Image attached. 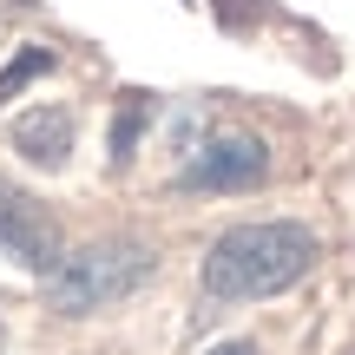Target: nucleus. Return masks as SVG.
I'll list each match as a JSON object with an SVG mask.
<instances>
[{
  "instance_id": "obj_1",
  "label": "nucleus",
  "mask_w": 355,
  "mask_h": 355,
  "mask_svg": "<svg viewBox=\"0 0 355 355\" xmlns=\"http://www.w3.org/2000/svg\"><path fill=\"white\" fill-rule=\"evenodd\" d=\"M322 243L309 237L303 224H230L224 237L211 243L204 257V296L211 303H257V296H277L290 290L296 277H309Z\"/></svg>"
},
{
  "instance_id": "obj_2",
  "label": "nucleus",
  "mask_w": 355,
  "mask_h": 355,
  "mask_svg": "<svg viewBox=\"0 0 355 355\" xmlns=\"http://www.w3.org/2000/svg\"><path fill=\"white\" fill-rule=\"evenodd\" d=\"M145 277H152V250H145V243H132V237L86 243V250H66L60 263L46 270V303L60 309V316H92V309L125 303Z\"/></svg>"
},
{
  "instance_id": "obj_3",
  "label": "nucleus",
  "mask_w": 355,
  "mask_h": 355,
  "mask_svg": "<svg viewBox=\"0 0 355 355\" xmlns=\"http://www.w3.org/2000/svg\"><path fill=\"white\" fill-rule=\"evenodd\" d=\"M263 171H270L263 145L243 139V132H224V139H211L184 171H178V184H184V191H243V184H257Z\"/></svg>"
},
{
  "instance_id": "obj_4",
  "label": "nucleus",
  "mask_w": 355,
  "mask_h": 355,
  "mask_svg": "<svg viewBox=\"0 0 355 355\" xmlns=\"http://www.w3.org/2000/svg\"><path fill=\"white\" fill-rule=\"evenodd\" d=\"M0 250L26 270H53L60 263V237H53V217L26 198L20 184L0 178Z\"/></svg>"
},
{
  "instance_id": "obj_5",
  "label": "nucleus",
  "mask_w": 355,
  "mask_h": 355,
  "mask_svg": "<svg viewBox=\"0 0 355 355\" xmlns=\"http://www.w3.org/2000/svg\"><path fill=\"white\" fill-rule=\"evenodd\" d=\"M13 145H20L33 165H66V145H73V112H33L13 125Z\"/></svg>"
},
{
  "instance_id": "obj_6",
  "label": "nucleus",
  "mask_w": 355,
  "mask_h": 355,
  "mask_svg": "<svg viewBox=\"0 0 355 355\" xmlns=\"http://www.w3.org/2000/svg\"><path fill=\"white\" fill-rule=\"evenodd\" d=\"M46 66H53V53H46V46H26L20 60H13L7 73H0V99H13V92H20V86H26L33 73H46Z\"/></svg>"
},
{
  "instance_id": "obj_7",
  "label": "nucleus",
  "mask_w": 355,
  "mask_h": 355,
  "mask_svg": "<svg viewBox=\"0 0 355 355\" xmlns=\"http://www.w3.org/2000/svg\"><path fill=\"white\" fill-rule=\"evenodd\" d=\"M211 355H257V343H224V349H211Z\"/></svg>"
}]
</instances>
